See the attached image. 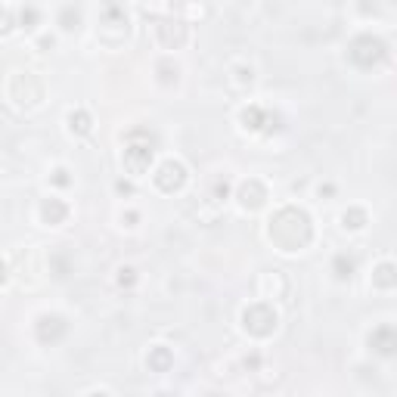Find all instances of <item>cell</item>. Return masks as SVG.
<instances>
[{
  "instance_id": "9c48e42d",
  "label": "cell",
  "mask_w": 397,
  "mask_h": 397,
  "mask_svg": "<svg viewBox=\"0 0 397 397\" xmlns=\"http://www.w3.org/2000/svg\"><path fill=\"white\" fill-rule=\"evenodd\" d=\"M65 335V320L63 317H41L37 320V341H44V344H53V341H59Z\"/></svg>"
},
{
  "instance_id": "ffe728a7",
  "label": "cell",
  "mask_w": 397,
  "mask_h": 397,
  "mask_svg": "<svg viewBox=\"0 0 397 397\" xmlns=\"http://www.w3.org/2000/svg\"><path fill=\"white\" fill-rule=\"evenodd\" d=\"M78 19H81V13L74 10V6H65V10L59 13V25H63L65 32H74V28H78Z\"/></svg>"
},
{
  "instance_id": "d4e9b609",
  "label": "cell",
  "mask_w": 397,
  "mask_h": 397,
  "mask_svg": "<svg viewBox=\"0 0 397 397\" xmlns=\"http://www.w3.org/2000/svg\"><path fill=\"white\" fill-rule=\"evenodd\" d=\"M4 282H6V264L0 261V286H4Z\"/></svg>"
},
{
  "instance_id": "ac0fdd59",
  "label": "cell",
  "mask_w": 397,
  "mask_h": 397,
  "mask_svg": "<svg viewBox=\"0 0 397 397\" xmlns=\"http://www.w3.org/2000/svg\"><path fill=\"white\" fill-rule=\"evenodd\" d=\"M267 289H273V298H280L282 292H286V282H282V276L276 273V271L261 276V292H267Z\"/></svg>"
},
{
  "instance_id": "7c38bea8",
  "label": "cell",
  "mask_w": 397,
  "mask_h": 397,
  "mask_svg": "<svg viewBox=\"0 0 397 397\" xmlns=\"http://www.w3.org/2000/svg\"><path fill=\"white\" fill-rule=\"evenodd\" d=\"M370 344H372V351H379V354H394V348H397V332H394V326H379L376 332L370 335Z\"/></svg>"
},
{
  "instance_id": "7a4b0ae2",
  "label": "cell",
  "mask_w": 397,
  "mask_h": 397,
  "mask_svg": "<svg viewBox=\"0 0 397 397\" xmlns=\"http://www.w3.org/2000/svg\"><path fill=\"white\" fill-rule=\"evenodd\" d=\"M276 326H280V317H276L273 304L267 301H254L242 311V329L254 339H267V335L276 332Z\"/></svg>"
},
{
  "instance_id": "30bf717a",
  "label": "cell",
  "mask_w": 397,
  "mask_h": 397,
  "mask_svg": "<svg viewBox=\"0 0 397 397\" xmlns=\"http://www.w3.org/2000/svg\"><path fill=\"white\" fill-rule=\"evenodd\" d=\"M267 202V190L261 181H245L242 186H239V205L249 208V211H254V208H261Z\"/></svg>"
},
{
  "instance_id": "3957f363",
  "label": "cell",
  "mask_w": 397,
  "mask_h": 397,
  "mask_svg": "<svg viewBox=\"0 0 397 397\" xmlns=\"http://www.w3.org/2000/svg\"><path fill=\"white\" fill-rule=\"evenodd\" d=\"M385 56H388L385 41H379V37H372V34H357L348 47V59L357 69H376Z\"/></svg>"
},
{
  "instance_id": "d6986e66",
  "label": "cell",
  "mask_w": 397,
  "mask_h": 397,
  "mask_svg": "<svg viewBox=\"0 0 397 397\" xmlns=\"http://www.w3.org/2000/svg\"><path fill=\"white\" fill-rule=\"evenodd\" d=\"M332 271H335V276H339V280H348V276L354 273V261H351L348 254H339V258L332 261Z\"/></svg>"
},
{
  "instance_id": "52a82bcc",
  "label": "cell",
  "mask_w": 397,
  "mask_h": 397,
  "mask_svg": "<svg viewBox=\"0 0 397 397\" xmlns=\"http://www.w3.org/2000/svg\"><path fill=\"white\" fill-rule=\"evenodd\" d=\"M155 34H159V41H162V47H164V50H177V47H183L186 37H190V32H186L183 22H171V19L159 22V25H155Z\"/></svg>"
},
{
  "instance_id": "6da1fadb",
  "label": "cell",
  "mask_w": 397,
  "mask_h": 397,
  "mask_svg": "<svg viewBox=\"0 0 397 397\" xmlns=\"http://www.w3.org/2000/svg\"><path fill=\"white\" fill-rule=\"evenodd\" d=\"M267 236H271V242L280 252H301L313 239V223H311V217H307L304 208L286 205L271 217Z\"/></svg>"
},
{
  "instance_id": "ba28073f",
  "label": "cell",
  "mask_w": 397,
  "mask_h": 397,
  "mask_svg": "<svg viewBox=\"0 0 397 397\" xmlns=\"http://www.w3.org/2000/svg\"><path fill=\"white\" fill-rule=\"evenodd\" d=\"M109 32H118V37H127V13L122 6L109 4L106 10H103V22H100V37L106 41Z\"/></svg>"
},
{
  "instance_id": "5b68a950",
  "label": "cell",
  "mask_w": 397,
  "mask_h": 397,
  "mask_svg": "<svg viewBox=\"0 0 397 397\" xmlns=\"http://www.w3.org/2000/svg\"><path fill=\"white\" fill-rule=\"evenodd\" d=\"M152 140L149 143H137V140H131L124 149V155H122V162H124V171L131 177H143L146 171H149V162H152Z\"/></svg>"
},
{
  "instance_id": "5bb4252c",
  "label": "cell",
  "mask_w": 397,
  "mask_h": 397,
  "mask_svg": "<svg viewBox=\"0 0 397 397\" xmlns=\"http://www.w3.org/2000/svg\"><path fill=\"white\" fill-rule=\"evenodd\" d=\"M239 122H242L245 131H261V127L267 124V112L261 109V106H249V109H242Z\"/></svg>"
},
{
  "instance_id": "277c9868",
  "label": "cell",
  "mask_w": 397,
  "mask_h": 397,
  "mask_svg": "<svg viewBox=\"0 0 397 397\" xmlns=\"http://www.w3.org/2000/svg\"><path fill=\"white\" fill-rule=\"evenodd\" d=\"M10 96L19 103V106H25V109H34L37 103L44 100V84H41V78L32 72H16L13 74V81H10Z\"/></svg>"
},
{
  "instance_id": "603a6c76",
  "label": "cell",
  "mask_w": 397,
  "mask_h": 397,
  "mask_svg": "<svg viewBox=\"0 0 397 397\" xmlns=\"http://www.w3.org/2000/svg\"><path fill=\"white\" fill-rule=\"evenodd\" d=\"M65 174H69L65 168H56V171H53V181H56L59 186H69V177H65Z\"/></svg>"
},
{
  "instance_id": "e0dca14e",
  "label": "cell",
  "mask_w": 397,
  "mask_h": 397,
  "mask_svg": "<svg viewBox=\"0 0 397 397\" xmlns=\"http://www.w3.org/2000/svg\"><path fill=\"white\" fill-rule=\"evenodd\" d=\"M341 223H344V230H363L366 227V211L363 208H348V211L341 214Z\"/></svg>"
},
{
  "instance_id": "44dd1931",
  "label": "cell",
  "mask_w": 397,
  "mask_h": 397,
  "mask_svg": "<svg viewBox=\"0 0 397 397\" xmlns=\"http://www.w3.org/2000/svg\"><path fill=\"white\" fill-rule=\"evenodd\" d=\"M37 22H41V13H37L34 6H22V25H25V28H37Z\"/></svg>"
},
{
  "instance_id": "2e32d148",
  "label": "cell",
  "mask_w": 397,
  "mask_h": 397,
  "mask_svg": "<svg viewBox=\"0 0 397 397\" xmlns=\"http://www.w3.org/2000/svg\"><path fill=\"white\" fill-rule=\"evenodd\" d=\"M394 282H397V276H394V264H379L376 267V273H372V286H379V289H394Z\"/></svg>"
},
{
  "instance_id": "4fadbf2b",
  "label": "cell",
  "mask_w": 397,
  "mask_h": 397,
  "mask_svg": "<svg viewBox=\"0 0 397 397\" xmlns=\"http://www.w3.org/2000/svg\"><path fill=\"white\" fill-rule=\"evenodd\" d=\"M146 366H149V372H168L171 366H174V354H171L164 344H155L146 354Z\"/></svg>"
},
{
  "instance_id": "8fae6325",
  "label": "cell",
  "mask_w": 397,
  "mask_h": 397,
  "mask_svg": "<svg viewBox=\"0 0 397 397\" xmlns=\"http://www.w3.org/2000/svg\"><path fill=\"white\" fill-rule=\"evenodd\" d=\"M65 217H69V205H65L63 199H44V205H41V221L47 223V227H59Z\"/></svg>"
},
{
  "instance_id": "9a60e30c",
  "label": "cell",
  "mask_w": 397,
  "mask_h": 397,
  "mask_svg": "<svg viewBox=\"0 0 397 397\" xmlns=\"http://www.w3.org/2000/svg\"><path fill=\"white\" fill-rule=\"evenodd\" d=\"M69 131L72 134H78V137H84V134H91V127H93V122H91V115H87L84 109H74V112H69Z\"/></svg>"
},
{
  "instance_id": "8992f818",
  "label": "cell",
  "mask_w": 397,
  "mask_h": 397,
  "mask_svg": "<svg viewBox=\"0 0 397 397\" xmlns=\"http://www.w3.org/2000/svg\"><path fill=\"white\" fill-rule=\"evenodd\" d=\"M186 164L183 162H177V159H168V162H162L159 164V171H155V186H159L162 193H177V190H183V183H186Z\"/></svg>"
},
{
  "instance_id": "cb8c5ba5",
  "label": "cell",
  "mask_w": 397,
  "mask_h": 397,
  "mask_svg": "<svg viewBox=\"0 0 397 397\" xmlns=\"http://www.w3.org/2000/svg\"><path fill=\"white\" fill-rule=\"evenodd\" d=\"M118 273H122V276H118L122 286H131V282H134V271H131V267H124V271H118Z\"/></svg>"
},
{
  "instance_id": "7402d4cb",
  "label": "cell",
  "mask_w": 397,
  "mask_h": 397,
  "mask_svg": "<svg viewBox=\"0 0 397 397\" xmlns=\"http://www.w3.org/2000/svg\"><path fill=\"white\" fill-rule=\"evenodd\" d=\"M13 25H16V19H13L10 10H0V34H10Z\"/></svg>"
}]
</instances>
